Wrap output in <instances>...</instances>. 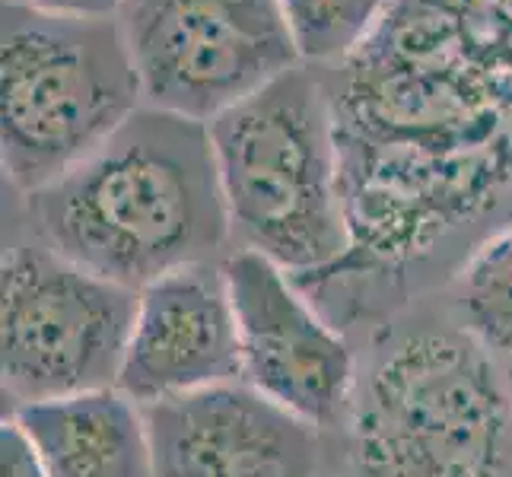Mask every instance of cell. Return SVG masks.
Listing matches in <instances>:
<instances>
[{
  "label": "cell",
  "instance_id": "cell-1",
  "mask_svg": "<svg viewBox=\"0 0 512 477\" xmlns=\"http://www.w3.org/2000/svg\"><path fill=\"white\" fill-rule=\"evenodd\" d=\"M322 74L350 252L299 284L334 325L385 322L512 226V0H388Z\"/></svg>",
  "mask_w": 512,
  "mask_h": 477
},
{
  "label": "cell",
  "instance_id": "cell-2",
  "mask_svg": "<svg viewBox=\"0 0 512 477\" xmlns=\"http://www.w3.org/2000/svg\"><path fill=\"white\" fill-rule=\"evenodd\" d=\"M16 201L29 236L134 293L233 252L207 121L153 105H140L61 179Z\"/></svg>",
  "mask_w": 512,
  "mask_h": 477
},
{
  "label": "cell",
  "instance_id": "cell-3",
  "mask_svg": "<svg viewBox=\"0 0 512 477\" xmlns=\"http://www.w3.org/2000/svg\"><path fill=\"white\" fill-rule=\"evenodd\" d=\"M350 477H512L509 366L446 312L395 315L344 420Z\"/></svg>",
  "mask_w": 512,
  "mask_h": 477
},
{
  "label": "cell",
  "instance_id": "cell-4",
  "mask_svg": "<svg viewBox=\"0 0 512 477\" xmlns=\"http://www.w3.org/2000/svg\"><path fill=\"white\" fill-rule=\"evenodd\" d=\"M207 128L233 245L280 264L296 284L347 258L338 128L319 70H287Z\"/></svg>",
  "mask_w": 512,
  "mask_h": 477
},
{
  "label": "cell",
  "instance_id": "cell-5",
  "mask_svg": "<svg viewBox=\"0 0 512 477\" xmlns=\"http://www.w3.org/2000/svg\"><path fill=\"white\" fill-rule=\"evenodd\" d=\"M115 16L0 7V163L13 198L61 179L140 109Z\"/></svg>",
  "mask_w": 512,
  "mask_h": 477
},
{
  "label": "cell",
  "instance_id": "cell-6",
  "mask_svg": "<svg viewBox=\"0 0 512 477\" xmlns=\"http://www.w3.org/2000/svg\"><path fill=\"white\" fill-rule=\"evenodd\" d=\"M137 293L13 239L0 261V373L10 411L115 388Z\"/></svg>",
  "mask_w": 512,
  "mask_h": 477
},
{
  "label": "cell",
  "instance_id": "cell-7",
  "mask_svg": "<svg viewBox=\"0 0 512 477\" xmlns=\"http://www.w3.org/2000/svg\"><path fill=\"white\" fill-rule=\"evenodd\" d=\"M144 102L214 121L303 64L280 0H121Z\"/></svg>",
  "mask_w": 512,
  "mask_h": 477
},
{
  "label": "cell",
  "instance_id": "cell-8",
  "mask_svg": "<svg viewBox=\"0 0 512 477\" xmlns=\"http://www.w3.org/2000/svg\"><path fill=\"white\" fill-rule=\"evenodd\" d=\"M242 382L315 430L344 427L360 379L347 334L296 280L258 252L223 258Z\"/></svg>",
  "mask_w": 512,
  "mask_h": 477
},
{
  "label": "cell",
  "instance_id": "cell-9",
  "mask_svg": "<svg viewBox=\"0 0 512 477\" xmlns=\"http://www.w3.org/2000/svg\"><path fill=\"white\" fill-rule=\"evenodd\" d=\"M153 477H315L319 430L245 382L147 404Z\"/></svg>",
  "mask_w": 512,
  "mask_h": 477
},
{
  "label": "cell",
  "instance_id": "cell-10",
  "mask_svg": "<svg viewBox=\"0 0 512 477\" xmlns=\"http://www.w3.org/2000/svg\"><path fill=\"white\" fill-rule=\"evenodd\" d=\"M223 382H242L223 261L194 264L137 290L118 392L147 408Z\"/></svg>",
  "mask_w": 512,
  "mask_h": 477
},
{
  "label": "cell",
  "instance_id": "cell-11",
  "mask_svg": "<svg viewBox=\"0 0 512 477\" xmlns=\"http://www.w3.org/2000/svg\"><path fill=\"white\" fill-rule=\"evenodd\" d=\"M48 477H153L147 420L118 388L51 398L10 411Z\"/></svg>",
  "mask_w": 512,
  "mask_h": 477
},
{
  "label": "cell",
  "instance_id": "cell-12",
  "mask_svg": "<svg viewBox=\"0 0 512 477\" xmlns=\"http://www.w3.org/2000/svg\"><path fill=\"white\" fill-rule=\"evenodd\" d=\"M446 312L493 357L512 363V226L493 233L443 284Z\"/></svg>",
  "mask_w": 512,
  "mask_h": 477
},
{
  "label": "cell",
  "instance_id": "cell-13",
  "mask_svg": "<svg viewBox=\"0 0 512 477\" xmlns=\"http://www.w3.org/2000/svg\"><path fill=\"white\" fill-rule=\"evenodd\" d=\"M280 7L303 64L334 67L366 42L388 0H280Z\"/></svg>",
  "mask_w": 512,
  "mask_h": 477
},
{
  "label": "cell",
  "instance_id": "cell-14",
  "mask_svg": "<svg viewBox=\"0 0 512 477\" xmlns=\"http://www.w3.org/2000/svg\"><path fill=\"white\" fill-rule=\"evenodd\" d=\"M0 477H48L32 439L10 414L0 430Z\"/></svg>",
  "mask_w": 512,
  "mask_h": 477
},
{
  "label": "cell",
  "instance_id": "cell-15",
  "mask_svg": "<svg viewBox=\"0 0 512 477\" xmlns=\"http://www.w3.org/2000/svg\"><path fill=\"white\" fill-rule=\"evenodd\" d=\"M16 4L39 7L51 13H80V16H115L121 0H16Z\"/></svg>",
  "mask_w": 512,
  "mask_h": 477
},
{
  "label": "cell",
  "instance_id": "cell-16",
  "mask_svg": "<svg viewBox=\"0 0 512 477\" xmlns=\"http://www.w3.org/2000/svg\"><path fill=\"white\" fill-rule=\"evenodd\" d=\"M506 366H509V379H512V363H506Z\"/></svg>",
  "mask_w": 512,
  "mask_h": 477
}]
</instances>
